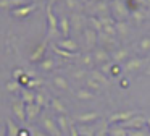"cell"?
Here are the masks:
<instances>
[{"label": "cell", "mask_w": 150, "mask_h": 136, "mask_svg": "<svg viewBox=\"0 0 150 136\" xmlns=\"http://www.w3.org/2000/svg\"><path fill=\"white\" fill-rule=\"evenodd\" d=\"M140 50H144V52H149L150 50V37H145V39H142L140 41Z\"/></svg>", "instance_id": "3"}, {"label": "cell", "mask_w": 150, "mask_h": 136, "mask_svg": "<svg viewBox=\"0 0 150 136\" xmlns=\"http://www.w3.org/2000/svg\"><path fill=\"white\" fill-rule=\"evenodd\" d=\"M57 84H60V86H63V87H65V86H66V84H65V83H63V79H57Z\"/></svg>", "instance_id": "5"}, {"label": "cell", "mask_w": 150, "mask_h": 136, "mask_svg": "<svg viewBox=\"0 0 150 136\" xmlns=\"http://www.w3.org/2000/svg\"><path fill=\"white\" fill-rule=\"evenodd\" d=\"M113 73H115V74L120 73V67H118V65H116V67H113Z\"/></svg>", "instance_id": "4"}, {"label": "cell", "mask_w": 150, "mask_h": 136, "mask_svg": "<svg viewBox=\"0 0 150 136\" xmlns=\"http://www.w3.org/2000/svg\"><path fill=\"white\" fill-rule=\"evenodd\" d=\"M21 136H28V131H21Z\"/></svg>", "instance_id": "6"}, {"label": "cell", "mask_w": 150, "mask_h": 136, "mask_svg": "<svg viewBox=\"0 0 150 136\" xmlns=\"http://www.w3.org/2000/svg\"><path fill=\"white\" fill-rule=\"evenodd\" d=\"M113 8L116 10V16L118 18H121V16L126 15V5H123V2H120V0H115L113 2Z\"/></svg>", "instance_id": "1"}, {"label": "cell", "mask_w": 150, "mask_h": 136, "mask_svg": "<svg viewBox=\"0 0 150 136\" xmlns=\"http://www.w3.org/2000/svg\"><path fill=\"white\" fill-rule=\"evenodd\" d=\"M142 123H144V118H140V117H137V118H131V120H127L126 123H124V126H142Z\"/></svg>", "instance_id": "2"}, {"label": "cell", "mask_w": 150, "mask_h": 136, "mask_svg": "<svg viewBox=\"0 0 150 136\" xmlns=\"http://www.w3.org/2000/svg\"><path fill=\"white\" fill-rule=\"evenodd\" d=\"M149 58H150V55H149Z\"/></svg>", "instance_id": "7"}]
</instances>
